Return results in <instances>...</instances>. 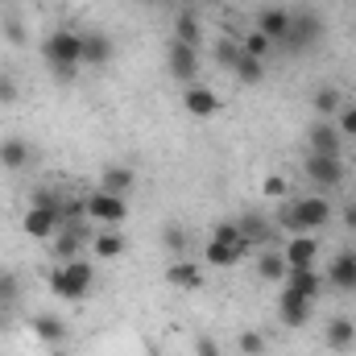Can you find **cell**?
Returning <instances> with one entry per match:
<instances>
[{
	"instance_id": "obj_33",
	"label": "cell",
	"mask_w": 356,
	"mask_h": 356,
	"mask_svg": "<svg viewBox=\"0 0 356 356\" xmlns=\"http://www.w3.org/2000/svg\"><path fill=\"white\" fill-rule=\"evenodd\" d=\"M21 298V282H17V273H8V269H0V307L4 311H13V302Z\"/></svg>"
},
{
	"instance_id": "obj_5",
	"label": "cell",
	"mask_w": 356,
	"mask_h": 356,
	"mask_svg": "<svg viewBox=\"0 0 356 356\" xmlns=\"http://www.w3.org/2000/svg\"><path fill=\"white\" fill-rule=\"evenodd\" d=\"M319 38H323V21H319V13H315V8H298L294 21H290L286 50H311V46H319Z\"/></svg>"
},
{
	"instance_id": "obj_6",
	"label": "cell",
	"mask_w": 356,
	"mask_h": 356,
	"mask_svg": "<svg viewBox=\"0 0 356 356\" xmlns=\"http://www.w3.org/2000/svg\"><path fill=\"white\" fill-rule=\"evenodd\" d=\"M166 67H170V75H175L182 88H191L195 75H199V46H186V42H175V38H170V46H166Z\"/></svg>"
},
{
	"instance_id": "obj_11",
	"label": "cell",
	"mask_w": 356,
	"mask_h": 356,
	"mask_svg": "<svg viewBox=\"0 0 356 356\" xmlns=\"http://www.w3.org/2000/svg\"><path fill=\"white\" fill-rule=\"evenodd\" d=\"M307 154H327V158H340V145H344V137H340V129H336V120H315L311 129H307Z\"/></svg>"
},
{
	"instance_id": "obj_7",
	"label": "cell",
	"mask_w": 356,
	"mask_h": 356,
	"mask_svg": "<svg viewBox=\"0 0 356 356\" xmlns=\"http://www.w3.org/2000/svg\"><path fill=\"white\" fill-rule=\"evenodd\" d=\"M302 175L311 178L315 186L332 191V186H340V182H344V158H327V154H307V158H302Z\"/></svg>"
},
{
	"instance_id": "obj_35",
	"label": "cell",
	"mask_w": 356,
	"mask_h": 356,
	"mask_svg": "<svg viewBox=\"0 0 356 356\" xmlns=\"http://www.w3.org/2000/svg\"><path fill=\"white\" fill-rule=\"evenodd\" d=\"M236 348H241V356H261L266 353V336L261 332H241L236 336Z\"/></svg>"
},
{
	"instance_id": "obj_10",
	"label": "cell",
	"mask_w": 356,
	"mask_h": 356,
	"mask_svg": "<svg viewBox=\"0 0 356 356\" xmlns=\"http://www.w3.org/2000/svg\"><path fill=\"white\" fill-rule=\"evenodd\" d=\"M182 108H186L195 120H211V116L224 108V99L211 88H203V83H191V88H182Z\"/></svg>"
},
{
	"instance_id": "obj_13",
	"label": "cell",
	"mask_w": 356,
	"mask_h": 356,
	"mask_svg": "<svg viewBox=\"0 0 356 356\" xmlns=\"http://www.w3.org/2000/svg\"><path fill=\"white\" fill-rule=\"evenodd\" d=\"M249 253H253V245H249L245 236H241L236 245H211V241H207V249H203V261H207L211 269H232V266H241Z\"/></svg>"
},
{
	"instance_id": "obj_36",
	"label": "cell",
	"mask_w": 356,
	"mask_h": 356,
	"mask_svg": "<svg viewBox=\"0 0 356 356\" xmlns=\"http://www.w3.org/2000/svg\"><path fill=\"white\" fill-rule=\"evenodd\" d=\"M336 129H340V137H356V104H344L336 112Z\"/></svg>"
},
{
	"instance_id": "obj_2",
	"label": "cell",
	"mask_w": 356,
	"mask_h": 356,
	"mask_svg": "<svg viewBox=\"0 0 356 356\" xmlns=\"http://www.w3.org/2000/svg\"><path fill=\"white\" fill-rule=\"evenodd\" d=\"M327 220H332V203H327L323 195H302V199L277 207V224H282L286 232H294V236H298V232H319Z\"/></svg>"
},
{
	"instance_id": "obj_14",
	"label": "cell",
	"mask_w": 356,
	"mask_h": 356,
	"mask_svg": "<svg viewBox=\"0 0 356 356\" xmlns=\"http://www.w3.org/2000/svg\"><path fill=\"white\" fill-rule=\"evenodd\" d=\"M323 282H332L336 290H344V294H353L356 290V253H336L332 257V266H327V273H323Z\"/></svg>"
},
{
	"instance_id": "obj_17",
	"label": "cell",
	"mask_w": 356,
	"mask_h": 356,
	"mask_svg": "<svg viewBox=\"0 0 356 356\" xmlns=\"http://www.w3.org/2000/svg\"><path fill=\"white\" fill-rule=\"evenodd\" d=\"M236 228H241V236H245L253 249H266V245H273V224H269L266 216H257V211H245V216L236 220Z\"/></svg>"
},
{
	"instance_id": "obj_25",
	"label": "cell",
	"mask_w": 356,
	"mask_h": 356,
	"mask_svg": "<svg viewBox=\"0 0 356 356\" xmlns=\"http://www.w3.org/2000/svg\"><path fill=\"white\" fill-rule=\"evenodd\" d=\"M133 182H137L133 166H104V170H99V191H112V195H129V191H133Z\"/></svg>"
},
{
	"instance_id": "obj_26",
	"label": "cell",
	"mask_w": 356,
	"mask_h": 356,
	"mask_svg": "<svg viewBox=\"0 0 356 356\" xmlns=\"http://www.w3.org/2000/svg\"><path fill=\"white\" fill-rule=\"evenodd\" d=\"M91 253L104 257V261L120 257V253H124V236H120V228H99V232L91 236Z\"/></svg>"
},
{
	"instance_id": "obj_31",
	"label": "cell",
	"mask_w": 356,
	"mask_h": 356,
	"mask_svg": "<svg viewBox=\"0 0 356 356\" xmlns=\"http://www.w3.org/2000/svg\"><path fill=\"white\" fill-rule=\"evenodd\" d=\"M232 75H236L241 83H261V79H266V63H261V58H249V54H241V63L232 67Z\"/></svg>"
},
{
	"instance_id": "obj_34",
	"label": "cell",
	"mask_w": 356,
	"mask_h": 356,
	"mask_svg": "<svg viewBox=\"0 0 356 356\" xmlns=\"http://www.w3.org/2000/svg\"><path fill=\"white\" fill-rule=\"evenodd\" d=\"M211 245H236L241 241V228H236V220H220L216 228H211V236H207Z\"/></svg>"
},
{
	"instance_id": "obj_12",
	"label": "cell",
	"mask_w": 356,
	"mask_h": 356,
	"mask_svg": "<svg viewBox=\"0 0 356 356\" xmlns=\"http://www.w3.org/2000/svg\"><path fill=\"white\" fill-rule=\"evenodd\" d=\"M290 21H294V8H277V4H269L257 13V29L266 33L273 46H286V38H290Z\"/></svg>"
},
{
	"instance_id": "obj_27",
	"label": "cell",
	"mask_w": 356,
	"mask_h": 356,
	"mask_svg": "<svg viewBox=\"0 0 356 356\" xmlns=\"http://www.w3.org/2000/svg\"><path fill=\"white\" fill-rule=\"evenodd\" d=\"M175 42H186V46H199L203 42V25H199L195 8H178L175 13Z\"/></svg>"
},
{
	"instance_id": "obj_32",
	"label": "cell",
	"mask_w": 356,
	"mask_h": 356,
	"mask_svg": "<svg viewBox=\"0 0 356 356\" xmlns=\"http://www.w3.org/2000/svg\"><path fill=\"white\" fill-rule=\"evenodd\" d=\"M162 249H166V253H175V257L186 253V228H182V224H175V220H170V224H162Z\"/></svg>"
},
{
	"instance_id": "obj_15",
	"label": "cell",
	"mask_w": 356,
	"mask_h": 356,
	"mask_svg": "<svg viewBox=\"0 0 356 356\" xmlns=\"http://www.w3.org/2000/svg\"><path fill=\"white\" fill-rule=\"evenodd\" d=\"M323 344H327L332 353H348L356 344V323L348 315H332L327 327H323Z\"/></svg>"
},
{
	"instance_id": "obj_30",
	"label": "cell",
	"mask_w": 356,
	"mask_h": 356,
	"mask_svg": "<svg viewBox=\"0 0 356 356\" xmlns=\"http://www.w3.org/2000/svg\"><path fill=\"white\" fill-rule=\"evenodd\" d=\"M241 50H245L249 58H261V63H266V58H269V54H273V50H277V46L269 42V38H266V33H261V29H249V33L241 38Z\"/></svg>"
},
{
	"instance_id": "obj_16",
	"label": "cell",
	"mask_w": 356,
	"mask_h": 356,
	"mask_svg": "<svg viewBox=\"0 0 356 356\" xmlns=\"http://www.w3.org/2000/svg\"><path fill=\"white\" fill-rule=\"evenodd\" d=\"M282 253H286V266H315L319 241H315V232H298V236H290L282 245Z\"/></svg>"
},
{
	"instance_id": "obj_43",
	"label": "cell",
	"mask_w": 356,
	"mask_h": 356,
	"mask_svg": "<svg viewBox=\"0 0 356 356\" xmlns=\"http://www.w3.org/2000/svg\"><path fill=\"white\" fill-rule=\"evenodd\" d=\"M0 211H4V199H0Z\"/></svg>"
},
{
	"instance_id": "obj_28",
	"label": "cell",
	"mask_w": 356,
	"mask_h": 356,
	"mask_svg": "<svg viewBox=\"0 0 356 356\" xmlns=\"http://www.w3.org/2000/svg\"><path fill=\"white\" fill-rule=\"evenodd\" d=\"M241 42L236 38H216V46H211V58H216V67H224V71H232L236 63H241Z\"/></svg>"
},
{
	"instance_id": "obj_20",
	"label": "cell",
	"mask_w": 356,
	"mask_h": 356,
	"mask_svg": "<svg viewBox=\"0 0 356 356\" xmlns=\"http://www.w3.org/2000/svg\"><path fill=\"white\" fill-rule=\"evenodd\" d=\"M286 286L290 290H298L302 298H319V290H323V277L315 273V266H290V273H286Z\"/></svg>"
},
{
	"instance_id": "obj_24",
	"label": "cell",
	"mask_w": 356,
	"mask_h": 356,
	"mask_svg": "<svg viewBox=\"0 0 356 356\" xmlns=\"http://www.w3.org/2000/svg\"><path fill=\"white\" fill-rule=\"evenodd\" d=\"M112 38L108 33H83V67H104L112 63Z\"/></svg>"
},
{
	"instance_id": "obj_40",
	"label": "cell",
	"mask_w": 356,
	"mask_h": 356,
	"mask_svg": "<svg viewBox=\"0 0 356 356\" xmlns=\"http://www.w3.org/2000/svg\"><path fill=\"white\" fill-rule=\"evenodd\" d=\"M344 224H348V228H356V203H353V207H344Z\"/></svg>"
},
{
	"instance_id": "obj_39",
	"label": "cell",
	"mask_w": 356,
	"mask_h": 356,
	"mask_svg": "<svg viewBox=\"0 0 356 356\" xmlns=\"http://www.w3.org/2000/svg\"><path fill=\"white\" fill-rule=\"evenodd\" d=\"M195 356H220L216 336H195Z\"/></svg>"
},
{
	"instance_id": "obj_8",
	"label": "cell",
	"mask_w": 356,
	"mask_h": 356,
	"mask_svg": "<svg viewBox=\"0 0 356 356\" xmlns=\"http://www.w3.org/2000/svg\"><path fill=\"white\" fill-rule=\"evenodd\" d=\"M311 307H315L311 298H302L298 290L286 286V290L277 294V319H282V327H290V332L307 327V323H311Z\"/></svg>"
},
{
	"instance_id": "obj_37",
	"label": "cell",
	"mask_w": 356,
	"mask_h": 356,
	"mask_svg": "<svg viewBox=\"0 0 356 356\" xmlns=\"http://www.w3.org/2000/svg\"><path fill=\"white\" fill-rule=\"evenodd\" d=\"M261 195H266V199H286V178H282V175H266Z\"/></svg>"
},
{
	"instance_id": "obj_29",
	"label": "cell",
	"mask_w": 356,
	"mask_h": 356,
	"mask_svg": "<svg viewBox=\"0 0 356 356\" xmlns=\"http://www.w3.org/2000/svg\"><path fill=\"white\" fill-rule=\"evenodd\" d=\"M79 249H83V232H79V224H71V228L58 236L54 257H58V261H75V257H79Z\"/></svg>"
},
{
	"instance_id": "obj_1",
	"label": "cell",
	"mask_w": 356,
	"mask_h": 356,
	"mask_svg": "<svg viewBox=\"0 0 356 356\" xmlns=\"http://www.w3.org/2000/svg\"><path fill=\"white\" fill-rule=\"evenodd\" d=\"M42 58L50 63V71H54L63 83H71V79L79 75V67H83V33H75V29H54V33L42 42Z\"/></svg>"
},
{
	"instance_id": "obj_9",
	"label": "cell",
	"mask_w": 356,
	"mask_h": 356,
	"mask_svg": "<svg viewBox=\"0 0 356 356\" xmlns=\"http://www.w3.org/2000/svg\"><path fill=\"white\" fill-rule=\"evenodd\" d=\"M58 228H63V216H58V211H50V207H38V203H29L25 220H21V232H25V236H33V241H50V236H54Z\"/></svg>"
},
{
	"instance_id": "obj_22",
	"label": "cell",
	"mask_w": 356,
	"mask_h": 356,
	"mask_svg": "<svg viewBox=\"0 0 356 356\" xmlns=\"http://www.w3.org/2000/svg\"><path fill=\"white\" fill-rule=\"evenodd\" d=\"M257 273H261L266 282H286V273H290V266H286V253H282L277 245H266V249L257 253Z\"/></svg>"
},
{
	"instance_id": "obj_19",
	"label": "cell",
	"mask_w": 356,
	"mask_h": 356,
	"mask_svg": "<svg viewBox=\"0 0 356 356\" xmlns=\"http://www.w3.org/2000/svg\"><path fill=\"white\" fill-rule=\"evenodd\" d=\"M29 162H33V145H29V141H21V137H4V141H0V166H4V170L17 175V170H25Z\"/></svg>"
},
{
	"instance_id": "obj_3",
	"label": "cell",
	"mask_w": 356,
	"mask_h": 356,
	"mask_svg": "<svg viewBox=\"0 0 356 356\" xmlns=\"http://www.w3.org/2000/svg\"><path fill=\"white\" fill-rule=\"evenodd\" d=\"M46 277H50V294H54V298H63V302H83L91 294V282H95V266L83 261V257H75V261H63L58 269H50Z\"/></svg>"
},
{
	"instance_id": "obj_41",
	"label": "cell",
	"mask_w": 356,
	"mask_h": 356,
	"mask_svg": "<svg viewBox=\"0 0 356 356\" xmlns=\"http://www.w3.org/2000/svg\"><path fill=\"white\" fill-rule=\"evenodd\" d=\"M141 4H162V0H141Z\"/></svg>"
},
{
	"instance_id": "obj_4",
	"label": "cell",
	"mask_w": 356,
	"mask_h": 356,
	"mask_svg": "<svg viewBox=\"0 0 356 356\" xmlns=\"http://www.w3.org/2000/svg\"><path fill=\"white\" fill-rule=\"evenodd\" d=\"M88 216L104 228H120L124 216H129V203L124 195H112V191H91L88 195Z\"/></svg>"
},
{
	"instance_id": "obj_23",
	"label": "cell",
	"mask_w": 356,
	"mask_h": 356,
	"mask_svg": "<svg viewBox=\"0 0 356 356\" xmlns=\"http://www.w3.org/2000/svg\"><path fill=\"white\" fill-rule=\"evenodd\" d=\"M29 327H33V336H38L42 344H63V340H67V323H63L54 311L33 315V319H29Z\"/></svg>"
},
{
	"instance_id": "obj_18",
	"label": "cell",
	"mask_w": 356,
	"mask_h": 356,
	"mask_svg": "<svg viewBox=\"0 0 356 356\" xmlns=\"http://www.w3.org/2000/svg\"><path fill=\"white\" fill-rule=\"evenodd\" d=\"M166 282H170L175 290H199V286H203V266H199V261L178 257V261L166 266Z\"/></svg>"
},
{
	"instance_id": "obj_21",
	"label": "cell",
	"mask_w": 356,
	"mask_h": 356,
	"mask_svg": "<svg viewBox=\"0 0 356 356\" xmlns=\"http://www.w3.org/2000/svg\"><path fill=\"white\" fill-rule=\"evenodd\" d=\"M344 108V91L323 83V88L311 91V112H319V120H336V112Z\"/></svg>"
},
{
	"instance_id": "obj_42",
	"label": "cell",
	"mask_w": 356,
	"mask_h": 356,
	"mask_svg": "<svg viewBox=\"0 0 356 356\" xmlns=\"http://www.w3.org/2000/svg\"><path fill=\"white\" fill-rule=\"evenodd\" d=\"M50 356H67V353H58V348H54V353H50Z\"/></svg>"
},
{
	"instance_id": "obj_38",
	"label": "cell",
	"mask_w": 356,
	"mask_h": 356,
	"mask_svg": "<svg viewBox=\"0 0 356 356\" xmlns=\"http://www.w3.org/2000/svg\"><path fill=\"white\" fill-rule=\"evenodd\" d=\"M17 95H21V91H17V83H13V75L0 71V104H17Z\"/></svg>"
}]
</instances>
